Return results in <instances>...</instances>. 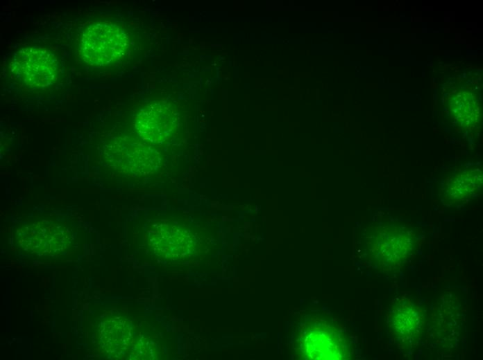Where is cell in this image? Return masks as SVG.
Here are the masks:
<instances>
[{
    "instance_id": "obj_1",
    "label": "cell",
    "mask_w": 483,
    "mask_h": 360,
    "mask_svg": "<svg viewBox=\"0 0 483 360\" xmlns=\"http://www.w3.org/2000/svg\"><path fill=\"white\" fill-rule=\"evenodd\" d=\"M79 47L80 56L88 64L108 66L124 56L128 47V40L119 26L97 21L83 30Z\"/></svg>"
},
{
    "instance_id": "obj_2",
    "label": "cell",
    "mask_w": 483,
    "mask_h": 360,
    "mask_svg": "<svg viewBox=\"0 0 483 360\" xmlns=\"http://www.w3.org/2000/svg\"><path fill=\"white\" fill-rule=\"evenodd\" d=\"M13 78L31 87H46L57 81L59 66L56 57L48 49L30 46L18 51L10 64Z\"/></svg>"
},
{
    "instance_id": "obj_3",
    "label": "cell",
    "mask_w": 483,
    "mask_h": 360,
    "mask_svg": "<svg viewBox=\"0 0 483 360\" xmlns=\"http://www.w3.org/2000/svg\"><path fill=\"white\" fill-rule=\"evenodd\" d=\"M416 242L412 230L407 226L384 224L377 240V253L384 269H399L414 252Z\"/></svg>"
},
{
    "instance_id": "obj_4",
    "label": "cell",
    "mask_w": 483,
    "mask_h": 360,
    "mask_svg": "<svg viewBox=\"0 0 483 360\" xmlns=\"http://www.w3.org/2000/svg\"><path fill=\"white\" fill-rule=\"evenodd\" d=\"M17 240L31 253H63L71 242L69 231L56 223L35 222L17 229Z\"/></svg>"
},
{
    "instance_id": "obj_5",
    "label": "cell",
    "mask_w": 483,
    "mask_h": 360,
    "mask_svg": "<svg viewBox=\"0 0 483 360\" xmlns=\"http://www.w3.org/2000/svg\"><path fill=\"white\" fill-rule=\"evenodd\" d=\"M448 109L453 120L464 127L473 125L480 116V107L476 98L466 91H457L450 97Z\"/></svg>"
},
{
    "instance_id": "obj_6",
    "label": "cell",
    "mask_w": 483,
    "mask_h": 360,
    "mask_svg": "<svg viewBox=\"0 0 483 360\" xmlns=\"http://www.w3.org/2000/svg\"><path fill=\"white\" fill-rule=\"evenodd\" d=\"M482 182V173L480 170H468L455 174L449 181L446 196L452 201L470 197L477 191Z\"/></svg>"
}]
</instances>
